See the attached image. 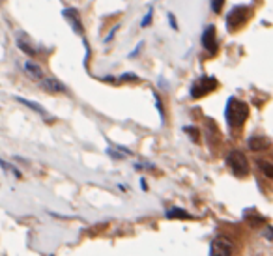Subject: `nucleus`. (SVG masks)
I'll return each mask as SVG.
<instances>
[{
    "mask_svg": "<svg viewBox=\"0 0 273 256\" xmlns=\"http://www.w3.org/2000/svg\"><path fill=\"white\" fill-rule=\"evenodd\" d=\"M225 114H227L228 125H230L232 129H239V127H243L245 120L249 118V107H247V103H243V101L236 99V98H230Z\"/></svg>",
    "mask_w": 273,
    "mask_h": 256,
    "instance_id": "f257e3e1",
    "label": "nucleus"
},
{
    "mask_svg": "<svg viewBox=\"0 0 273 256\" xmlns=\"http://www.w3.org/2000/svg\"><path fill=\"white\" fill-rule=\"evenodd\" d=\"M227 165L232 170V174L238 176V178H245L249 174V161H247L245 154L239 152V150H230L228 152Z\"/></svg>",
    "mask_w": 273,
    "mask_h": 256,
    "instance_id": "f03ea898",
    "label": "nucleus"
},
{
    "mask_svg": "<svg viewBox=\"0 0 273 256\" xmlns=\"http://www.w3.org/2000/svg\"><path fill=\"white\" fill-rule=\"evenodd\" d=\"M217 86H219V82H217L215 79L202 75V77L198 79V80L195 82L193 86H191V98H193V99L204 98V96H208L210 92H214Z\"/></svg>",
    "mask_w": 273,
    "mask_h": 256,
    "instance_id": "7ed1b4c3",
    "label": "nucleus"
},
{
    "mask_svg": "<svg viewBox=\"0 0 273 256\" xmlns=\"http://www.w3.org/2000/svg\"><path fill=\"white\" fill-rule=\"evenodd\" d=\"M251 10L247 6H236L234 10H230V13L227 15V26L230 30H238L243 22L249 19Z\"/></svg>",
    "mask_w": 273,
    "mask_h": 256,
    "instance_id": "20e7f679",
    "label": "nucleus"
},
{
    "mask_svg": "<svg viewBox=\"0 0 273 256\" xmlns=\"http://www.w3.org/2000/svg\"><path fill=\"white\" fill-rule=\"evenodd\" d=\"M234 253V245L230 243V239L227 237H223V236H219L214 239V243L210 247V255L214 256H228Z\"/></svg>",
    "mask_w": 273,
    "mask_h": 256,
    "instance_id": "39448f33",
    "label": "nucleus"
},
{
    "mask_svg": "<svg viewBox=\"0 0 273 256\" xmlns=\"http://www.w3.org/2000/svg\"><path fill=\"white\" fill-rule=\"evenodd\" d=\"M202 45L208 53L215 55L217 53V34H215V26H206L204 34H202Z\"/></svg>",
    "mask_w": 273,
    "mask_h": 256,
    "instance_id": "423d86ee",
    "label": "nucleus"
},
{
    "mask_svg": "<svg viewBox=\"0 0 273 256\" xmlns=\"http://www.w3.org/2000/svg\"><path fill=\"white\" fill-rule=\"evenodd\" d=\"M41 86L47 90V92H53V94H57V92H64L66 90V86L60 82V80H57V79H53V77H43L41 80Z\"/></svg>",
    "mask_w": 273,
    "mask_h": 256,
    "instance_id": "0eeeda50",
    "label": "nucleus"
},
{
    "mask_svg": "<svg viewBox=\"0 0 273 256\" xmlns=\"http://www.w3.org/2000/svg\"><path fill=\"white\" fill-rule=\"evenodd\" d=\"M268 146H270V140L266 137H262V135H254V137L249 138V150H253V152H262Z\"/></svg>",
    "mask_w": 273,
    "mask_h": 256,
    "instance_id": "6e6552de",
    "label": "nucleus"
},
{
    "mask_svg": "<svg viewBox=\"0 0 273 256\" xmlns=\"http://www.w3.org/2000/svg\"><path fill=\"white\" fill-rule=\"evenodd\" d=\"M24 69H26V73H28V77L36 79V80H41V79H43V75H45V73H43V69H41V67L38 66L36 62H32V60L24 64Z\"/></svg>",
    "mask_w": 273,
    "mask_h": 256,
    "instance_id": "1a4fd4ad",
    "label": "nucleus"
},
{
    "mask_svg": "<svg viewBox=\"0 0 273 256\" xmlns=\"http://www.w3.org/2000/svg\"><path fill=\"white\" fill-rule=\"evenodd\" d=\"M64 15H66V19L68 21H71V24H73V28L77 30L79 34L84 32V28H82V24H80V19H79V13L75 10H66L64 11Z\"/></svg>",
    "mask_w": 273,
    "mask_h": 256,
    "instance_id": "9d476101",
    "label": "nucleus"
},
{
    "mask_svg": "<svg viewBox=\"0 0 273 256\" xmlns=\"http://www.w3.org/2000/svg\"><path fill=\"white\" fill-rule=\"evenodd\" d=\"M167 217L169 219H185V221H191L193 219V215H189L185 210H180V208H172L171 212H167Z\"/></svg>",
    "mask_w": 273,
    "mask_h": 256,
    "instance_id": "9b49d317",
    "label": "nucleus"
},
{
    "mask_svg": "<svg viewBox=\"0 0 273 256\" xmlns=\"http://www.w3.org/2000/svg\"><path fill=\"white\" fill-rule=\"evenodd\" d=\"M258 167H260V170L266 174V178H270V179H273V165L272 163H268V161H258Z\"/></svg>",
    "mask_w": 273,
    "mask_h": 256,
    "instance_id": "f8f14e48",
    "label": "nucleus"
},
{
    "mask_svg": "<svg viewBox=\"0 0 273 256\" xmlns=\"http://www.w3.org/2000/svg\"><path fill=\"white\" fill-rule=\"evenodd\" d=\"M17 101H19V103H23V105H26L28 109H34L36 112H39V114H43V116H47V112L43 111V109H41V107H39L38 103H32V101H26V99H23V98H19Z\"/></svg>",
    "mask_w": 273,
    "mask_h": 256,
    "instance_id": "ddd939ff",
    "label": "nucleus"
},
{
    "mask_svg": "<svg viewBox=\"0 0 273 256\" xmlns=\"http://www.w3.org/2000/svg\"><path fill=\"white\" fill-rule=\"evenodd\" d=\"M223 4H225V0H212V10L215 11V13H221Z\"/></svg>",
    "mask_w": 273,
    "mask_h": 256,
    "instance_id": "4468645a",
    "label": "nucleus"
},
{
    "mask_svg": "<svg viewBox=\"0 0 273 256\" xmlns=\"http://www.w3.org/2000/svg\"><path fill=\"white\" fill-rule=\"evenodd\" d=\"M185 131H187V133H191L189 135V137H191V140L198 142V131H196V129H193V127H185Z\"/></svg>",
    "mask_w": 273,
    "mask_h": 256,
    "instance_id": "2eb2a0df",
    "label": "nucleus"
},
{
    "mask_svg": "<svg viewBox=\"0 0 273 256\" xmlns=\"http://www.w3.org/2000/svg\"><path fill=\"white\" fill-rule=\"evenodd\" d=\"M120 80H138V79H136V75H133V73H125V75L120 77Z\"/></svg>",
    "mask_w": 273,
    "mask_h": 256,
    "instance_id": "dca6fc26",
    "label": "nucleus"
},
{
    "mask_svg": "<svg viewBox=\"0 0 273 256\" xmlns=\"http://www.w3.org/2000/svg\"><path fill=\"white\" fill-rule=\"evenodd\" d=\"M150 19H152V11H148V15H146V17H144V21H142V26H148Z\"/></svg>",
    "mask_w": 273,
    "mask_h": 256,
    "instance_id": "f3484780",
    "label": "nucleus"
},
{
    "mask_svg": "<svg viewBox=\"0 0 273 256\" xmlns=\"http://www.w3.org/2000/svg\"><path fill=\"white\" fill-rule=\"evenodd\" d=\"M169 19H171V24H172V28H174V30H176V28H178V26H176V21H174V15H169Z\"/></svg>",
    "mask_w": 273,
    "mask_h": 256,
    "instance_id": "a211bd4d",
    "label": "nucleus"
}]
</instances>
